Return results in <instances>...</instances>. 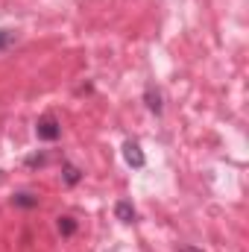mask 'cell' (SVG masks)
Wrapping results in <instances>:
<instances>
[{
    "label": "cell",
    "instance_id": "obj_7",
    "mask_svg": "<svg viewBox=\"0 0 249 252\" xmlns=\"http://www.w3.org/2000/svg\"><path fill=\"white\" fill-rule=\"evenodd\" d=\"M56 229H59V235H62V238H70V235H76V229H79V226H76V220H73L70 214H62V217L56 220Z\"/></svg>",
    "mask_w": 249,
    "mask_h": 252
},
{
    "label": "cell",
    "instance_id": "obj_5",
    "mask_svg": "<svg viewBox=\"0 0 249 252\" xmlns=\"http://www.w3.org/2000/svg\"><path fill=\"white\" fill-rule=\"evenodd\" d=\"M62 182L67 185V188H73V185H79V182H82V170H79L76 164H70V161H67V164L62 167Z\"/></svg>",
    "mask_w": 249,
    "mask_h": 252
},
{
    "label": "cell",
    "instance_id": "obj_1",
    "mask_svg": "<svg viewBox=\"0 0 249 252\" xmlns=\"http://www.w3.org/2000/svg\"><path fill=\"white\" fill-rule=\"evenodd\" d=\"M35 135H38L41 141H59V138H62V124H59L53 115H44V118H38V124H35Z\"/></svg>",
    "mask_w": 249,
    "mask_h": 252
},
{
    "label": "cell",
    "instance_id": "obj_2",
    "mask_svg": "<svg viewBox=\"0 0 249 252\" xmlns=\"http://www.w3.org/2000/svg\"><path fill=\"white\" fill-rule=\"evenodd\" d=\"M144 103H147V109H150L153 115H161V112H164V97H161V88H158L156 82H147V88H144Z\"/></svg>",
    "mask_w": 249,
    "mask_h": 252
},
{
    "label": "cell",
    "instance_id": "obj_8",
    "mask_svg": "<svg viewBox=\"0 0 249 252\" xmlns=\"http://www.w3.org/2000/svg\"><path fill=\"white\" fill-rule=\"evenodd\" d=\"M15 41H18V35L12 30H0V50H9Z\"/></svg>",
    "mask_w": 249,
    "mask_h": 252
},
{
    "label": "cell",
    "instance_id": "obj_3",
    "mask_svg": "<svg viewBox=\"0 0 249 252\" xmlns=\"http://www.w3.org/2000/svg\"><path fill=\"white\" fill-rule=\"evenodd\" d=\"M124 161L129 167H135V170H141L147 164V156H144V150H141L138 141H126L124 144Z\"/></svg>",
    "mask_w": 249,
    "mask_h": 252
},
{
    "label": "cell",
    "instance_id": "obj_11",
    "mask_svg": "<svg viewBox=\"0 0 249 252\" xmlns=\"http://www.w3.org/2000/svg\"><path fill=\"white\" fill-rule=\"evenodd\" d=\"M0 182H3V170H0Z\"/></svg>",
    "mask_w": 249,
    "mask_h": 252
},
{
    "label": "cell",
    "instance_id": "obj_10",
    "mask_svg": "<svg viewBox=\"0 0 249 252\" xmlns=\"http://www.w3.org/2000/svg\"><path fill=\"white\" fill-rule=\"evenodd\" d=\"M179 252H199V250H193V247H182Z\"/></svg>",
    "mask_w": 249,
    "mask_h": 252
},
{
    "label": "cell",
    "instance_id": "obj_4",
    "mask_svg": "<svg viewBox=\"0 0 249 252\" xmlns=\"http://www.w3.org/2000/svg\"><path fill=\"white\" fill-rule=\"evenodd\" d=\"M115 217L121 220V223H135V208H132V202L129 199H121V202H115Z\"/></svg>",
    "mask_w": 249,
    "mask_h": 252
},
{
    "label": "cell",
    "instance_id": "obj_6",
    "mask_svg": "<svg viewBox=\"0 0 249 252\" xmlns=\"http://www.w3.org/2000/svg\"><path fill=\"white\" fill-rule=\"evenodd\" d=\"M12 205H18V208H38V196L32 190H21V193L12 196Z\"/></svg>",
    "mask_w": 249,
    "mask_h": 252
},
{
    "label": "cell",
    "instance_id": "obj_9",
    "mask_svg": "<svg viewBox=\"0 0 249 252\" xmlns=\"http://www.w3.org/2000/svg\"><path fill=\"white\" fill-rule=\"evenodd\" d=\"M47 164V156L44 153H35V156H27V167H41Z\"/></svg>",
    "mask_w": 249,
    "mask_h": 252
}]
</instances>
